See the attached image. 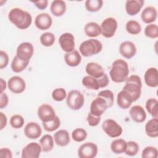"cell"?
I'll return each instance as SVG.
<instances>
[{
    "mask_svg": "<svg viewBox=\"0 0 158 158\" xmlns=\"http://www.w3.org/2000/svg\"><path fill=\"white\" fill-rule=\"evenodd\" d=\"M9 21L20 30H25L31 24L32 17L31 14L20 8L12 9L8 14Z\"/></svg>",
    "mask_w": 158,
    "mask_h": 158,
    "instance_id": "6da1fadb",
    "label": "cell"
},
{
    "mask_svg": "<svg viewBox=\"0 0 158 158\" xmlns=\"http://www.w3.org/2000/svg\"><path fill=\"white\" fill-rule=\"evenodd\" d=\"M129 72L128 63L125 60L119 59L112 63L109 71V76L112 81L120 83L127 80Z\"/></svg>",
    "mask_w": 158,
    "mask_h": 158,
    "instance_id": "7a4b0ae2",
    "label": "cell"
},
{
    "mask_svg": "<svg viewBox=\"0 0 158 158\" xmlns=\"http://www.w3.org/2000/svg\"><path fill=\"white\" fill-rule=\"evenodd\" d=\"M125 81V84L122 89L130 94L133 102H135L140 98L141 94L142 83L141 78L137 75H131Z\"/></svg>",
    "mask_w": 158,
    "mask_h": 158,
    "instance_id": "3957f363",
    "label": "cell"
},
{
    "mask_svg": "<svg viewBox=\"0 0 158 158\" xmlns=\"http://www.w3.org/2000/svg\"><path fill=\"white\" fill-rule=\"evenodd\" d=\"M102 49V44L97 39L91 38L83 41L79 47V51L84 57H89L99 54Z\"/></svg>",
    "mask_w": 158,
    "mask_h": 158,
    "instance_id": "277c9868",
    "label": "cell"
},
{
    "mask_svg": "<svg viewBox=\"0 0 158 158\" xmlns=\"http://www.w3.org/2000/svg\"><path fill=\"white\" fill-rule=\"evenodd\" d=\"M85 103V98L83 94L78 90L73 89L69 91L66 98L67 106L73 110L80 109Z\"/></svg>",
    "mask_w": 158,
    "mask_h": 158,
    "instance_id": "5b68a950",
    "label": "cell"
},
{
    "mask_svg": "<svg viewBox=\"0 0 158 158\" xmlns=\"http://www.w3.org/2000/svg\"><path fill=\"white\" fill-rule=\"evenodd\" d=\"M102 128L104 133L110 138L120 136L123 132L122 127L114 120L108 118L102 123Z\"/></svg>",
    "mask_w": 158,
    "mask_h": 158,
    "instance_id": "8992f818",
    "label": "cell"
},
{
    "mask_svg": "<svg viewBox=\"0 0 158 158\" xmlns=\"http://www.w3.org/2000/svg\"><path fill=\"white\" fill-rule=\"evenodd\" d=\"M117 26L118 23L115 18L107 17L105 19L100 26L102 35L106 38L113 37L116 32Z\"/></svg>",
    "mask_w": 158,
    "mask_h": 158,
    "instance_id": "52a82bcc",
    "label": "cell"
},
{
    "mask_svg": "<svg viewBox=\"0 0 158 158\" xmlns=\"http://www.w3.org/2000/svg\"><path fill=\"white\" fill-rule=\"evenodd\" d=\"M98 152V146L92 142L82 144L78 149V156L80 158H94Z\"/></svg>",
    "mask_w": 158,
    "mask_h": 158,
    "instance_id": "ba28073f",
    "label": "cell"
},
{
    "mask_svg": "<svg viewBox=\"0 0 158 158\" xmlns=\"http://www.w3.org/2000/svg\"><path fill=\"white\" fill-rule=\"evenodd\" d=\"M34 53V48L31 43L29 42H23L20 43L16 51V56L23 61L30 62Z\"/></svg>",
    "mask_w": 158,
    "mask_h": 158,
    "instance_id": "9c48e42d",
    "label": "cell"
},
{
    "mask_svg": "<svg viewBox=\"0 0 158 158\" xmlns=\"http://www.w3.org/2000/svg\"><path fill=\"white\" fill-rule=\"evenodd\" d=\"M58 42L62 51L66 53L71 52L75 49V37L70 33L66 32L62 34L59 38Z\"/></svg>",
    "mask_w": 158,
    "mask_h": 158,
    "instance_id": "30bf717a",
    "label": "cell"
},
{
    "mask_svg": "<svg viewBox=\"0 0 158 158\" xmlns=\"http://www.w3.org/2000/svg\"><path fill=\"white\" fill-rule=\"evenodd\" d=\"M7 84L9 91L15 94H20L23 93L26 88L25 80L19 76H13L10 77L8 80Z\"/></svg>",
    "mask_w": 158,
    "mask_h": 158,
    "instance_id": "8fae6325",
    "label": "cell"
},
{
    "mask_svg": "<svg viewBox=\"0 0 158 158\" xmlns=\"http://www.w3.org/2000/svg\"><path fill=\"white\" fill-rule=\"evenodd\" d=\"M42 151L40 144L31 142L27 144L22 151V158H38Z\"/></svg>",
    "mask_w": 158,
    "mask_h": 158,
    "instance_id": "7c38bea8",
    "label": "cell"
},
{
    "mask_svg": "<svg viewBox=\"0 0 158 158\" xmlns=\"http://www.w3.org/2000/svg\"><path fill=\"white\" fill-rule=\"evenodd\" d=\"M37 114L42 122H48L54 119L56 112L54 108L48 104H43L39 106Z\"/></svg>",
    "mask_w": 158,
    "mask_h": 158,
    "instance_id": "4fadbf2b",
    "label": "cell"
},
{
    "mask_svg": "<svg viewBox=\"0 0 158 158\" xmlns=\"http://www.w3.org/2000/svg\"><path fill=\"white\" fill-rule=\"evenodd\" d=\"M108 108L107 104L104 99L98 96L94 99L90 105V113L96 116H101Z\"/></svg>",
    "mask_w": 158,
    "mask_h": 158,
    "instance_id": "5bb4252c",
    "label": "cell"
},
{
    "mask_svg": "<svg viewBox=\"0 0 158 158\" xmlns=\"http://www.w3.org/2000/svg\"><path fill=\"white\" fill-rule=\"evenodd\" d=\"M23 132L27 138L31 139H35L41 135L42 129L38 123L31 122L25 126Z\"/></svg>",
    "mask_w": 158,
    "mask_h": 158,
    "instance_id": "9a60e30c",
    "label": "cell"
},
{
    "mask_svg": "<svg viewBox=\"0 0 158 158\" xmlns=\"http://www.w3.org/2000/svg\"><path fill=\"white\" fill-rule=\"evenodd\" d=\"M52 24V19L48 13H40L35 17V25L39 30H48L51 27Z\"/></svg>",
    "mask_w": 158,
    "mask_h": 158,
    "instance_id": "2e32d148",
    "label": "cell"
},
{
    "mask_svg": "<svg viewBox=\"0 0 158 158\" xmlns=\"http://www.w3.org/2000/svg\"><path fill=\"white\" fill-rule=\"evenodd\" d=\"M119 52L124 58L130 59L135 56L136 53V47L133 42L125 41L120 44Z\"/></svg>",
    "mask_w": 158,
    "mask_h": 158,
    "instance_id": "e0dca14e",
    "label": "cell"
},
{
    "mask_svg": "<svg viewBox=\"0 0 158 158\" xmlns=\"http://www.w3.org/2000/svg\"><path fill=\"white\" fill-rule=\"evenodd\" d=\"M144 82L151 88H156L158 86V70L156 67H150L146 70L144 75Z\"/></svg>",
    "mask_w": 158,
    "mask_h": 158,
    "instance_id": "ac0fdd59",
    "label": "cell"
},
{
    "mask_svg": "<svg viewBox=\"0 0 158 158\" xmlns=\"http://www.w3.org/2000/svg\"><path fill=\"white\" fill-rule=\"evenodd\" d=\"M133 102V98L130 94L127 91L122 89L117 95V104L122 109H128Z\"/></svg>",
    "mask_w": 158,
    "mask_h": 158,
    "instance_id": "d6986e66",
    "label": "cell"
},
{
    "mask_svg": "<svg viewBox=\"0 0 158 158\" xmlns=\"http://www.w3.org/2000/svg\"><path fill=\"white\" fill-rule=\"evenodd\" d=\"M131 118L136 123H142L146 118V113L144 108L139 105L132 106L129 110Z\"/></svg>",
    "mask_w": 158,
    "mask_h": 158,
    "instance_id": "ffe728a7",
    "label": "cell"
},
{
    "mask_svg": "<svg viewBox=\"0 0 158 158\" xmlns=\"http://www.w3.org/2000/svg\"><path fill=\"white\" fill-rule=\"evenodd\" d=\"M143 0H128L125 2V10L128 15L134 16L138 14L144 5Z\"/></svg>",
    "mask_w": 158,
    "mask_h": 158,
    "instance_id": "44dd1931",
    "label": "cell"
},
{
    "mask_svg": "<svg viewBox=\"0 0 158 158\" xmlns=\"http://www.w3.org/2000/svg\"><path fill=\"white\" fill-rule=\"evenodd\" d=\"M85 71L88 75L95 78H99L104 74V70L103 67L96 62H88L85 67Z\"/></svg>",
    "mask_w": 158,
    "mask_h": 158,
    "instance_id": "7402d4cb",
    "label": "cell"
},
{
    "mask_svg": "<svg viewBox=\"0 0 158 158\" xmlns=\"http://www.w3.org/2000/svg\"><path fill=\"white\" fill-rule=\"evenodd\" d=\"M157 9L154 6H151L145 7L141 14V19L142 21L147 24H150L155 22L157 19Z\"/></svg>",
    "mask_w": 158,
    "mask_h": 158,
    "instance_id": "603a6c76",
    "label": "cell"
},
{
    "mask_svg": "<svg viewBox=\"0 0 158 158\" xmlns=\"http://www.w3.org/2000/svg\"><path fill=\"white\" fill-rule=\"evenodd\" d=\"M55 143L60 147L67 146L70 141L69 133L66 130H59L54 135Z\"/></svg>",
    "mask_w": 158,
    "mask_h": 158,
    "instance_id": "cb8c5ba5",
    "label": "cell"
},
{
    "mask_svg": "<svg viewBox=\"0 0 158 158\" xmlns=\"http://www.w3.org/2000/svg\"><path fill=\"white\" fill-rule=\"evenodd\" d=\"M64 60L68 66L75 67L80 65L81 61V56L77 50L67 52L64 55Z\"/></svg>",
    "mask_w": 158,
    "mask_h": 158,
    "instance_id": "d4e9b609",
    "label": "cell"
},
{
    "mask_svg": "<svg viewBox=\"0 0 158 158\" xmlns=\"http://www.w3.org/2000/svg\"><path fill=\"white\" fill-rule=\"evenodd\" d=\"M66 4L62 0H54L51 2L50 10L52 15L56 17L63 15L66 11Z\"/></svg>",
    "mask_w": 158,
    "mask_h": 158,
    "instance_id": "484cf974",
    "label": "cell"
},
{
    "mask_svg": "<svg viewBox=\"0 0 158 158\" xmlns=\"http://www.w3.org/2000/svg\"><path fill=\"white\" fill-rule=\"evenodd\" d=\"M145 132L150 138H157L158 136V119L154 118L149 120L145 125Z\"/></svg>",
    "mask_w": 158,
    "mask_h": 158,
    "instance_id": "4316f807",
    "label": "cell"
},
{
    "mask_svg": "<svg viewBox=\"0 0 158 158\" xmlns=\"http://www.w3.org/2000/svg\"><path fill=\"white\" fill-rule=\"evenodd\" d=\"M85 33L87 36L95 38L101 34V28L100 25L94 22L87 23L84 28Z\"/></svg>",
    "mask_w": 158,
    "mask_h": 158,
    "instance_id": "83f0119b",
    "label": "cell"
},
{
    "mask_svg": "<svg viewBox=\"0 0 158 158\" xmlns=\"http://www.w3.org/2000/svg\"><path fill=\"white\" fill-rule=\"evenodd\" d=\"M40 144L43 152H49L54 148V138L51 135H44L40 139Z\"/></svg>",
    "mask_w": 158,
    "mask_h": 158,
    "instance_id": "f1b7e54d",
    "label": "cell"
},
{
    "mask_svg": "<svg viewBox=\"0 0 158 158\" xmlns=\"http://www.w3.org/2000/svg\"><path fill=\"white\" fill-rule=\"evenodd\" d=\"M29 62L20 59L17 56H14L10 65L12 70L15 73H20L23 71L28 66Z\"/></svg>",
    "mask_w": 158,
    "mask_h": 158,
    "instance_id": "f546056e",
    "label": "cell"
},
{
    "mask_svg": "<svg viewBox=\"0 0 158 158\" xmlns=\"http://www.w3.org/2000/svg\"><path fill=\"white\" fill-rule=\"evenodd\" d=\"M82 85L88 89L98 90L100 88L98 78H95L89 75L84 77L81 81Z\"/></svg>",
    "mask_w": 158,
    "mask_h": 158,
    "instance_id": "4dcf8cb0",
    "label": "cell"
},
{
    "mask_svg": "<svg viewBox=\"0 0 158 158\" xmlns=\"http://www.w3.org/2000/svg\"><path fill=\"white\" fill-rule=\"evenodd\" d=\"M127 148V142L123 139H116L112 141L110 149L115 154H122L125 152Z\"/></svg>",
    "mask_w": 158,
    "mask_h": 158,
    "instance_id": "1f68e13d",
    "label": "cell"
},
{
    "mask_svg": "<svg viewBox=\"0 0 158 158\" xmlns=\"http://www.w3.org/2000/svg\"><path fill=\"white\" fill-rule=\"evenodd\" d=\"M145 107L148 113L154 118H157L158 101L156 98L148 99L145 104Z\"/></svg>",
    "mask_w": 158,
    "mask_h": 158,
    "instance_id": "d6a6232c",
    "label": "cell"
},
{
    "mask_svg": "<svg viewBox=\"0 0 158 158\" xmlns=\"http://www.w3.org/2000/svg\"><path fill=\"white\" fill-rule=\"evenodd\" d=\"M125 29L128 33L136 35L141 32V27L138 22L134 20H131L127 22Z\"/></svg>",
    "mask_w": 158,
    "mask_h": 158,
    "instance_id": "836d02e7",
    "label": "cell"
},
{
    "mask_svg": "<svg viewBox=\"0 0 158 158\" xmlns=\"http://www.w3.org/2000/svg\"><path fill=\"white\" fill-rule=\"evenodd\" d=\"M103 5L102 0H87L85 1L86 9L91 12H95L99 10Z\"/></svg>",
    "mask_w": 158,
    "mask_h": 158,
    "instance_id": "e575fe53",
    "label": "cell"
},
{
    "mask_svg": "<svg viewBox=\"0 0 158 158\" xmlns=\"http://www.w3.org/2000/svg\"><path fill=\"white\" fill-rule=\"evenodd\" d=\"M55 36L51 32H45L43 33L40 38L41 44L46 47L52 46L55 42Z\"/></svg>",
    "mask_w": 158,
    "mask_h": 158,
    "instance_id": "d590c367",
    "label": "cell"
},
{
    "mask_svg": "<svg viewBox=\"0 0 158 158\" xmlns=\"http://www.w3.org/2000/svg\"><path fill=\"white\" fill-rule=\"evenodd\" d=\"M42 125L46 131L52 132L56 130L60 126V120L59 117L56 116L54 120L48 122H42Z\"/></svg>",
    "mask_w": 158,
    "mask_h": 158,
    "instance_id": "8d00e7d4",
    "label": "cell"
},
{
    "mask_svg": "<svg viewBox=\"0 0 158 158\" xmlns=\"http://www.w3.org/2000/svg\"><path fill=\"white\" fill-rule=\"evenodd\" d=\"M88 133L87 131L82 128H77L72 132V138L76 142H82L86 139Z\"/></svg>",
    "mask_w": 158,
    "mask_h": 158,
    "instance_id": "74e56055",
    "label": "cell"
},
{
    "mask_svg": "<svg viewBox=\"0 0 158 158\" xmlns=\"http://www.w3.org/2000/svg\"><path fill=\"white\" fill-rule=\"evenodd\" d=\"M144 35L149 38L156 39L158 37V27L155 23L148 24L144 28Z\"/></svg>",
    "mask_w": 158,
    "mask_h": 158,
    "instance_id": "f35d334b",
    "label": "cell"
},
{
    "mask_svg": "<svg viewBox=\"0 0 158 158\" xmlns=\"http://www.w3.org/2000/svg\"><path fill=\"white\" fill-rule=\"evenodd\" d=\"M139 150V144L134 141H129L127 142V148L125 151L126 155L129 156H136Z\"/></svg>",
    "mask_w": 158,
    "mask_h": 158,
    "instance_id": "ab89813d",
    "label": "cell"
},
{
    "mask_svg": "<svg viewBox=\"0 0 158 158\" xmlns=\"http://www.w3.org/2000/svg\"><path fill=\"white\" fill-rule=\"evenodd\" d=\"M104 99L107 104L108 108L111 107L114 102V94L111 90L105 89L101 91L97 95Z\"/></svg>",
    "mask_w": 158,
    "mask_h": 158,
    "instance_id": "60d3db41",
    "label": "cell"
},
{
    "mask_svg": "<svg viewBox=\"0 0 158 158\" xmlns=\"http://www.w3.org/2000/svg\"><path fill=\"white\" fill-rule=\"evenodd\" d=\"M24 118L19 114H15L12 115L10 118V126L15 129H19L22 128L24 125Z\"/></svg>",
    "mask_w": 158,
    "mask_h": 158,
    "instance_id": "b9f144b4",
    "label": "cell"
},
{
    "mask_svg": "<svg viewBox=\"0 0 158 158\" xmlns=\"http://www.w3.org/2000/svg\"><path fill=\"white\" fill-rule=\"evenodd\" d=\"M157 149L156 147L149 146L143 149L141 153V157L143 158H157Z\"/></svg>",
    "mask_w": 158,
    "mask_h": 158,
    "instance_id": "7bdbcfd3",
    "label": "cell"
},
{
    "mask_svg": "<svg viewBox=\"0 0 158 158\" xmlns=\"http://www.w3.org/2000/svg\"><path fill=\"white\" fill-rule=\"evenodd\" d=\"M52 98L54 100L60 102L67 98V94L65 89L63 88H57L54 89L52 92Z\"/></svg>",
    "mask_w": 158,
    "mask_h": 158,
    "instance_id": "ee69618b",
    "label": "cell"
},
{
    "mask_svg": "<svg viewBox=\"0 0 158 158\" xmlns=\"http://www.w3.org/2000/svg\"><path fill=\"white\" fill-rule=\"evenodd\" d=\"M101 116H96L91 114L88 113L87 116V122L88 125L91 127H96L101 122Z\"/></svg>",
    "mask_w": 158,
    "mask_h": 158,
    "instance_id": "f6af8a7d",
    "label": "cell"
},
{
    "mask_svg": "<svg viewBox=\"0 0 158 158\" xmlns=\"http://www.w3.org/2000/svg\"><path fill=\"white\" fill-rule=\"evenodd\" d=\"M9 63V56L5 51H0V69H3L6 67Z\"/></svg>",
    "mask_w": 158,
    "mask_h": 158,
    "instance_id": "bcb514c9",
    "label": "cell"
},
{
    "mask_svg": "<svg viewBox=\"0 0 158 158\" xmlns=\"http://www.w3.org/2000/svg\"><path fill=\"white\" fill-rule=\"evenodd\" d=\"M31 2L40 10H44L46 9L48 5V1L47 0H40L36 1H31Z\"/></svg>",
    "mask_w": 158,
    "mask_h": 158,
    "instance_id": "7dc6e473",
    "label": "cell"
},
{
    "mask_svg": "<svg viewBox=\"0 0 158 158\" xmlns=\"http://www.w3.org/2000/svg\"><path fill=\"white\" fill-rule=\"evenodd\" d=\"M9 103V98L8 96L3 93H1L0 94V108L3 109L6 107Z\"/></svg>",
    "mask_w": 158,
    "mask_h": 158,
    "instance_id": "c3c4849f",
    "label": "cell"
},
{
    "mask_svg": "<svg viewBox=\"0 0 158 158\" xmlns=\"http://www.w3.org/2000/svg\"><path fill=\"white\" fill-rule=\"evenodd\" d=\"M0 157L5 158H12V152L10 149L7 148H2L0 150Z\"/></svg>",
    "mask_w": 158,
    "mask_h": 158,
    "instance_id": "681fc988",
    "label": "cell"
},
{
    "mask_svg": "<svg viewBox=\"0 0 158 158\" xmlns=\"http://www.w3.org/2000/svg\"><path fill=\"white\" fill-rule=\"evenodd\" d=\"M0 117H1V130H3L6 125H7V116L2 112H0Z\"/></svg>",
    "mask_w": 158,
    "mask_h": 158,
    "instance_id": "f907efd6",
    "label": "cell"
},
{
    "mask_svg": "<svg viewBox=\"0 0 158 158\" xmlns=\"http://www.w3.org/2000/svg\"><path fill=\"white\" fill-rule=\"evenodd\" d=\"M0 83H1V93H3L4 91L6 89V86L7 85V84H6V81L3 80V78H0Z\"/></svg>",
    "mask_w": 158,
    "mask_h": 158,
    "instance_id": "816d5d0a",
    "label": "cell"
}]
</instances>
